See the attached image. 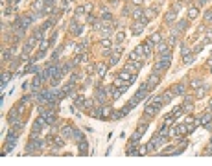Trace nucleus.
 Here are the masks:
<instances>
[{
	"instance_id": "nucleus-1",
	"label": "nucleus",
	"mask_w": 212,
	"mask_h": 166,
	"mask_svg": "<svg viewBox=\"0 0 212 166\" xmlns=\"http://www.w3.org/2000/svg\"><path fill=\"white\" fill-rule=\"evenodd\" d=\"M170 63H171V55L170 54L160 55V59H157L155 65H153V72H162V70H166L170 67Z\"/></svg>"
},
{
	"instance_id": "nucleus-2",
	"label": "nucleus",
	"mask_w": 212,
	"mask_h": 166,
	"mask_svg": "<svg viewBox=\"0 0 212 166\" xmlns=\"http://www.w3.org/2000/svg\"><path fill=\"white\" fill-rule=\"evenodd\" d=\"M148 90H149V85H148V83H142V85H140V89L135 92L133 98L137 100V102H140V100H144L146 96H148Z\"/></svg>"
},
{
	"instance_id": "nucleus-3",
	"label": "nucleus",
	"mask_w": 212,
	"mask_h": 166,
	"mask_svg": "<svg viewBox=\"0 0 212 166\" xmlns=\"http://www.w3.org/2000/svg\"><path fill=\"white\" fill-rule=\"evenodd\" d=\"M184 133H186V125H183V124H175V125L170 127L171 137H181V135H184Z\"/></svg>"
},
{
	"instance_id": "nucleus-4",
	"label": "nucleus",
	"mask_w": 212,
	"mask_h": 166,
	"mask_svg": "<svg viewBox=\"0 0 212 166\" xmlns=\"http://www.w3.org/2000/svg\"><path fill=\"white\" fill-rule=\"evenodd\" d=\"M118 78H122L124 81H127V83L131 85V83L135 81V78H137V76H135V74H131L129 70H125V68H124V70H120V72H118Z\"/></svg>"
},
{
	"instance_id": "nucleus-5",
	"label": "nucleus",
	"mask_w": 212,
	"mask_h": 166,
	"mask_svg": "<svg viewBox=\"0 0 212 166\" xmlns=\"http://www.w3.org/2000/svg\"><path fill=\"white\" fill-rule=\"evenodd\" d=\"M140 67H142V63H140V61H131V59H129V61H127V65H125V70H129V72H137V70H140Z\"/></svg>"
},
{
	"instance_id": "nucleus-6",
	"label": "nucleus",
	"mask_w": 212,
	"mask_h": 166,
	"mask_svg": "<svg viewBox=\"0 0 212 166\" xmlns=\"http://www.w3.org/2000/svg\"><path fill=\"white\" fill-rule=\"evenodd\" d=\"M171 92H173L175 96H183V94L186 92V85H184V83H177V85H173Z\"/></svg>"
},
{
	"instance_id": "nucleus-7",
	"label": "nucleus",
	"mask_w": 212,
	"mask_h": 166,
	"mask_svg": "<svg viewBox=\"0 0 212 166\" xmlns=\"http://www.w3.org/2000/svg\"><path fill=\"white\" fill-rule=\"evenodd\" d=\"M70 33H72V35H81L83 33V26H81V24L78 26V22L72 21V22H70Z\"/></svg>"
},
{
	"instance_id": "nucleus-8",
	"label": "nucleus",
	"mask_w": 212,
	"mask_h": 166,
	"mask_svg": "<svg viewBox=\"0 0 212 166\" xmlns=\"http://www.w3.org/2000/svg\"><path fill=\"white\" fill-rule=\"evenodd\" d=\"M17 138H19V129H15L11 127L8 131V137H6V142H17Z\"/></svg>"
},
{
	"instance_id": "nucleus-9",
	"label": "nucleus",
	"mask_w": 212,
	"mask_h": 166,
	"mask_svg": "<svg viewBox=\"0 0 212 166\" xmlns=\"http://www.w3.org/2000/svg\"><path fill=\"white\" fill-rule=\"evenodd\" d=\"M209 122H212V114H210V113H205L201 118L195 120V125H206Z\"/></svg>"
},
{
	"instance_id": "nucleus-10",
	"label": "nucleus",
	"mask_w": 212,
	"mask_h": 166,
	"mask_svg": "<svg viewBox=\"0 0 212 166\" xmlns=\"http://www.w3.org/2000/svg\"><path fill=\"white\" fill-rule=\"evenodd\" d=\"M159 81H160V76H159V72H155V74H151V76L148 78L146 83H148L149 89H151V87H155V85H159Z\"/></svg>"
},
{
	"instance_id": "nucleus-11",
	"label": "nucleus",
	"mask_w": 212,
	"mask_h": 166,
	"mask_svg": "<svg viewBox=\"0 0 212 166\" xmlns=\"http://www.w3.org/2000/svg\"><path fill=\"white\" fill-rule=\"evenodd\" d=\"M148 103H149V105H155V107H159V109H160V105L164 103L162 94H160V96H153V98H149V100H148Z\"/></svg>"
},
{
	"instance_id": "nucleus-12",
	"label": "nucleus",
	"mask_w": 212,
	"mask_h": 166,
	"mask_svg": "<svg viewBox=\"0 0 212 166\" xmlns=\"http://www.w3.org/2000/svg\"><path fill=\"white\" fill-rule=\"evenodd\" d=\"M122 92H124L122 87H114V85L111 87V98H113V100H118L120 96H122Z\"/></svg>"
},
{
	"instance_id": "nucleus-13",
	"label": "nucleus",
	"mask_w": 212,
	"mask_h": 166,
	"mask_svg": "<svg viewBox=\"0 0 212 166\" xmlns=\"http://www.w3.org/2000/svg\"><path fill=\"white\" fill-rule=\"evenodd\" d=\"M72 131H74V129L70 127V125H63V127H61V133H59V135H61L63 138H70V137H72Z\"/></svg>"
},
{
	"instance_id": "nucleus-14",
	"label": "nucleus",
	"mask_w": 212,
	"mask_h": 166,
	"mask_svg": "<svg viewBox=\"0 0 212 166\" xmlns=\"http://www.w3.org/2000/svg\"><path fill=\"white\" fill-rule=\"evenodd\" d=\"M157 52H159L160 55L170 54V44H166V43H159V44H157Z\"/></svg>"
},
{
	"instance_id": "nucleus-15",
	"label": "nucleus",
	"mask_w": 212,
	"mask_h": 166,
	"mask_svg": "<svg viewBox=\"0 0 212 166\" xmlns=\"http://www.w3.org/2000/svg\"><path fill=\"white\" fill-rule=\"evenodd\" d=\"M159 113V107H155V105H146V109H144V114H148V116H153V114H157Z\"/></svg>"
},
{
	"instance_id": "nucleus-16",
	"label": "nucleus",
	"mask_w": 212,
	"mask_h": 166,
	"mask_svg": "<svg viewBox=\"0 0 212 166\" xmlns=\"http://www.w3.org/2000/svg\"><path fill=\"white\" fill-rule=\"evenodd\" d=\"M198 15H199V8L198 6H190L188 8V19L192 21V19H198Z\"/></svg>"
},
{
	"instance_id": "nucleus-17",
	"label": "nucleus",
	"mask_w": 212,
	"mask_h": 166,
	"mask_svg": "<svg viewBox=\"0 0 212 166\" xmlns=\"http://www.w3.org/2000/svg\"><path fill=\"white\" fill-rule=\"evenodd\" d=\"M44 0H35V2L32 4V9H35V11H44Z\"/></svg>"
},
{
	"instance_id": "nucleus-18",
	"label": "nucleus",
	"mask_w": 212,
	"mask_h": 166,
	"mask_svg": "<svg viewBox=\"0 0 212 166\" xmlns=\"http://www.w3.org/2000/svg\"><path fill=\"white\" fill-rule=\"evenodd\" d=\"M96 72H98V76H105V72H107V65L105 63H98L96 65Z\"/></svg>"
},
{
	"instance_id": "nucleus-19",
	"label": "nucleus",
	"mask_w": 212,
	"mask_h": 166,
	"mask_svg": "<svg viewBox=\"0 0 212 166\" xmlns=\"http://www.w3.org/2000/svg\"><path fill=\"white\" fill-rule=\"evenodd\" d=\"M149 41L153 43V44H159V43H162V33H160V32H155V33L149 37Z\"/></svg>"
},
{
	"instance_id": "nucleus-20",
	"label": "nucleus",
	"mask_w": 212,
	"mask_h": 166,
	"mask_svg": "<svg viewBox=\"0 0 212 166\" xmlns=\"http://www.w3.org/2000/svg\"><path fill=\"white\" fill-rule=\"evenodd\" d=\"M72 138L76 140V142H81V140H85V135L79 131V129H74V131H72Z\"/></svg>"
},
{
	"instance_id": "nucleus-21",
	"label": "nucleus",
	"mask_w": 212,
	"mask_h": 166,
	"mask_svg": "<svg viewBox=\"0 0 212 166\" xmlns=\"http://www.w3.org/2000/svg\"><path fill=\"white\" fill-rule=\"evenodd\" d=\"M131 15H133V19H135V21H140V19L144 17V11H142L140 8H135V9H133V13H131Z\"/></svg>"
},
{
	"instance_id": "nucleus-22",
	"label": "nucleus",
	"mask_w": 212,
	"mask_h": 166,
	"mask_svg": "<svg viewBox=\"0 0 212 166\" xmlns=\"http://www.w3.org/2000/svg\"><path fill=\"white\" fill-rule=\"evenodd\" d=\"M76 107H85V98L79 94V96H76V100H74V109Z\"/></svg>"
},
{
	"instance_id": "nucleus-23",
	"label": "nucleus",
	"mask_w": 212,
	"mask_h": 166,
	"mask_svg": "<svg viewBox=\"0 0 212 166\" xmlns=\"http://www.w3.org/2000/svg\"><path fill=\"white\" fill-rule=\"evenodd\" d=\"M113 114V109H111V105H103L102 107V118H107Z\"/></svg>"
},
{
	"instance_id": "nucleus-24",
	"label": "nucleus",
	"mask_w": 212,
	"mask_h": 166,
	"mask_svg": "<svg viewBox=\"0 0 212 166\" xmlns=\"http://www.w3.org/2000/svg\"><path fill=\"white\" fill-rule=\"evenodd\" d=\"M78 146H79V155H87L89 152H87V142H85V140H81V142H78Z\"/></svg>"
},
{
	"instance_id": "nucleus-25",
	"label": "nucleus",
	"mask_w": 212,
	"mask_h": 166,
	"mask_svg": "<svg viewBox=\"0 0 212 166\" xmlns=\"http://www.w3.org/2000/svg\"><path fill=\"white\" fill-rule=\"evenodd\" d=\"M151 46H153V43H151L149 39H148V41H146V43H142V48H144L146 55H149V54H151Z\"/></svg>"
},
{
	"instance_id": "nucleus-26",
	"label": "nucleus",
	"mask_w": 212,
	"mask_h": 166,
	"mask_svg": "<svg viewBox=\"0 0 212 166\" xmlns=\"http://www.w3.org/2000/svg\"><path fill=\"white\" fill-rule=\"evenodd\" d=\"M164 21H166V22H168V24H171V22H173V21H175V9H173V11H168V13H166V17H164Z\"/></svg>"
},
{
	"instance_id": "nucleus-27",
	"label": "nucleus",
	"mask_w": 212,
	"mask_h": 166,
	"mask_svg": "<svg viewBox=\"0 0 212 166\" xmlns=\"http://www.w3.org/2000/svg\"><path fill=\"white\" fill-rule=\"evenodd\" d=\"M170 114H171L173 118H175V116H181V114H183V107H181V105H177V107H173V109H171V113H170Z\"/></svg>"
},
{
	"instance_id": "nucleus-28",
	"label": "nucleus",
	"mask_w": 212,
	"mask_h": 166,
	"mask_svg": "<svg viewBox=\"0 0 212 166\" xmlns=\"http://www.w3.org/2000/svg\"><path fill=\"white\" fill-rule=\"evenodd\" d=\"M142 30H144V24H140V22H137V24H133V33H135V35H138V33H142Z\"/></svg>"
},
{
	"instance_id": "nucleus-29",
	"label": "nucleus",
	"mask_w": 212,
	"mask_h": 166,
	"mask_svg": "<svg viewBox=\"0 0 212 166\" xmlns=\"http://www.w3.org/2000/svg\"><path fill=\"white\" fill-rule=\"evenodd\" d=\"M122 116H125L122 109H120V111H113V114H111V118H113V120H120Z\"/></svg>"
},
{
	"instance_id": "nucleus-30",
	"label": "nucleus",
	"mask_w": 212,
	"mask_h": 166,
	"mask_svg": "<svg viewBox=\"0 0 212 166\" xmlns=\"http://www.w3.org/2000/svg\"><path fill=\"white\" fill-rule=\"evenodd\" d=\"M173 96H175V94L171 92V90H166V92L162 94V100H164V102H171V100H173Z\"/></svg>"
},
{
	"instance_id": "nucleus-31",
	"label": "nucleus",
	"mask_w": 212,
	"mask_h": 166,
	"mask_svg": "<svg viewBox=\"0 0 212 166\" xmlns=\"http://www.w3.org/2000/svg\"><path fill=\"white\" fill-rule=\"evenodd\" d=\"M155 13H157V9H146V11H144V17L149 21V19H153V17H155Z\"/></svg>"
},
{
	"instance_id": "nucleus-32",
	"label": "nucleus",
	"mask_w": 212,
	"mask_h": 166,
	"mask_svg": "<svg viewBox=\"0 0 212 166\" xmlns=\"http://www.w3.org/2000/svg\"><path fill=\"white\" fill-rule=\"evenodd\" d=\"M111 33H113V28L105 24V26L102 28V35H103V37H107V35H111Z\"/></svg>"
},
{
	"instance_id": "nucleus-33",
	"label": "nucleus",
	"mask_w": 212,
	"mask_h": 166,
	"mask_svg": "<svg viewBox=\"0 0 212 166\" xmlns=\"http://www.w3.org/2000/svg\"><path fill=\"white\" fill-rule=\"evenodd\" d=\"M48 41H44V39H43V41L41 43H39V50H41V52H46V50H48Z\"/></svg>"
},
{
	"instance_id": "nucleus-34",
	"label": "nucleus",
	"mask_w": 212,
	"mask_h": 166,
	"mask_svg": "<svg viewBox=\"0 0 212 166\" xmlns=\"http://www.w3.org/2000/svg\"><path fill=\"white\" fill-rule=\"evenodd\" d=\"M192 61H194V54H188V55H184V57H183V63L184 65H190Z\"/></svg>"
},
{
	"instance_id": "nucleus-35",
	"label": "nucleus",
	"mask_w": 212,
	"mask_h": 166,
	"mask_svg": "<svg viewBox=\"0 0 212 166\" xmlns=\"http://www.w3.org/2000/svg\"><path fill=\"white\" fill-rule=\"evenodd\" d=\"M122 52H124V46H122V44H120V43H118V44H116V46H114V48H113V54H120V55H122Z\"/></svg>"
},
{
	"instance_id": "nucleus-36",
	"label": "nucleus",
	"mask_w": 212,
	"mask_h": 166,
	"mask_svg": "<svg viewBox=\"0 0 212 166\" xmlns=\"http://www.w3.org/2000/svg\"><path fill=\"white\" fill-rule=\"evenodd\" d=\"M102 46H103V48H111V46H113L111 39H105V37H103V39H102Z\"/></svg>"
},
{
	"instance_id": "nucleus-37",
	"label": "nucleus",
	"mask_w": 212,
	"mask_h": 166,
	"mask_svg": "<svg viewBox=\"0 0 212 166\" xmlns=\"http://www.w3.org/2000/svg\"><path fill=\"white\" fill-rule=\"evenodd\" d=\"M120 61V54H113L111 55V65H116Z\"/></svg>"
},
{
	"instance_id": "nucleus-38",
	"label": "nucleus",
	"mask_w": 212,
	"mask_h": 166,
	"mask_svg": "<svg viewBox=\"0 0 212 166\" xmlns=\"http://www.w3.org/2000/svg\"><path fill=\"white\" fill-rule=\"evenodd\" d=\"M111 19H113V17H111V13H107V11H102V21H105V22H111Z\"/></svg>"
},
{
	"instance_id": "nucleus-39",
	"label": "nucleus",
	"mask_w": 212,
	"mask_h": 166,
	"mask_svg": "<svg viewBox=\"0 0 212 166\" xmlns=\"http://www.w3.org/2000/svg\"><path fill=\"white\" fill-rule=\"evenodd\" d=\"M9 57H11V52H9V50H4V52H2V59H4V61H9Z\"/></svg>"
},
{
	"instance_id": "nucleus-40",
	"label": "nucleus",
	"mask_w": 212,
	"mask_h": 166,
	"mask_svg": "<svg viewBox=\"0 0 212 166\" xmlns=\"http://www.w3.org/2000/svg\"><path fill=\"white\" fill-rule=\"evenodd\" d=\"M194 129H195V122H194V124H192V122L186 124V133H192Z\"/></svg>"
},
{
	"instance_id": "nucleus-41",
	"label": "nucleus",
	"mask_w": 212,
	"mask_h": 166,
	"mask_svg": "<svg viewBox=\"0 0 212 166\" xmlns=\"http://www.w3.org/2000/svg\"><path fill=\"white\" fill-rule=\"evenodd\" d=\"M188 54H190V48H188V46H184V44H183V46H181V55L184 57V55H188Z\"/></svg>"
},
{
	"instance_id": "nucleus-42",
	"label": "nucleus",
	"mask_w": 212,
	"mask_h": 166,
	"mask_svg": "<svg viewBox=\"0 0 212 166\" xmlns=\"http://www.w3.org/2000/svg\"><path fill=\"white\" fill-rule=\"evenodd\" d=\"M83 13H87L85 11V6H79L78 9H76V17H79V15H83Z\"/></svg>"
},
{
	"instance_id": "nucleus-43",
	"label": "nucleus",
	"mask_w": 212,
	"mask_h": 166,
	"mask_svg": "<svg viewBox=\"0 0 212 166\" xmlns=\"http://www.w3.org/2000/svg\"><path fill=\"white\" fill-rule=\"evenodd\" d=\"M124 39H125V33H124V32H118V33H116V41H118V43H122Z\"/></svg>"
},
{
	"instance_id": "nucleus-44",
	"label": "nucleus",
	"mask_w": 212,
	"mask_h": 166,
	"mask_svg": "<svg viewBox=\"0 0 212 166\" xmlns=\"http://www.w3.org/2000/svg\"><path fill=\"white\" fill-rule=\"evenodd\" d=\"M205 22H206V24L212 22V11H206V13H205Z\"/></svg>"
},
{
	"instance_id": "nucleus-45",
	"label": "nucleus",
	"mask_w": 212,
	"mask_h": 166,
	"mask_svg": "<svg viewBox=\"0 0 212 166\" xmlns=\"http://www.w3.org/2000/svg\"><path fill=\"white\" fill-rule=\"evenodd\" d=\"M54 144H55V148H61L65 142H63V138H55V140H54Z\"/></svg>"
},
{
	"instance_id": "nucleus-46",
	"label": "nucleus",
	"mask_w": 212,
	"mask_h": 166,
	"mask_svg": "<svg viewBox=\"0 0 212 166\" xmlns=\"http://www.w3.org/2000/svg\"><path fill=\"white\" fill-rule=\"evenodd\" d=\"M205 90H206L205 87H201L199 90H195V96H198V98H201V96H203V94H205Z\"/></svg>"
},
{
	"instance_id": "nucleus-47",
	"label": "nucleus",
	"mask_w": 212,
	"mask_h": 166,
	"mask_svg": "<svg viewBox=\"0 0 212 166\" xmlns=\"http://www.w3.org/2000/svg\"><path fill=\"white\" fill-rule=\"evenodd\" d=\"M129 13H133V9H131L129 6H125V8L122 9V15H129Z\"/></svg>"
},
{
	"instance_id": "nucleus-48",
	"label": "nucleus",
	"mask_w": 212,
	"mask_h": 166,
	"mask_svg": "<svg viewBox=\"0 0 212 166\" xmlns=\"http://www.w3.org/2000/svg\"><path fill=\"white\" fill-rule=\"evenodd\" d=\"M149 149H148V146H142V149H138V155H146Z\"/></svg>"
},
{
	"instance_id": "nucleus-49",
	"label": "nucleus",
	"mask_w": 212,
	"mask_h": 166,
	"mask_svg": "<svg viewBox=\"0 0 212 166\" xmlns=\"http://www.w3.org/2000/svg\"><path fill=\"white\" fill-rule=\"evenodd\" d=\"M212 41V32H206V37H205V43H210Z\"/></svg>"
},
{
	"instance_id": "nucleus-50",
	"label": "nucleus",
	"mask_w": 212,
	"mask_h": 166,
	"mask_svg": "<svg viewBox=\"0 0 212 166\" xmlns=\"http://www.w3.org/2000/svg\"><path fill=\"white\" fill-rule=\"evenodd\" d=\"M44 2H46V8H52L55 4V0H44Z\"/></svg>"
},
{
	"instance_id": "nucleus-51",
	"label": "nucleus",
	"mask_w": 212,
	"mask_h": 166,
	"mask_svg": "<svg viewBox=\"0 0 212 166\" xmlns=\"http://www.w3.org/2000/svg\"><path fill=\"white\" fill-rule=\"evenodd\" d=\"M90 9H92V4H85V11H87V13H90Z\"/></svg>"
},
{
	"instance_id": "nucleus-52",
	"label": "nucleus",
	"mask_w": 212,
	"mask_h": 166,
	"mask_svg": "<svg viewBox=\"0 0 212 166\" xmlns=\"http://www.w3.org/2000/svg\"><path fill=\"white\" fill-rule=\"evenodd\" d=\"M192 109H194V105H192V103H186V107H184V111H186V113H190Z\"/></svg>"
},
{
	"instance_id": "nucleus-53",
	"label": "nucleus",
	"mask_w": 212,
	"mask_h": 166,
	"mask_svg": "<svg viewBox=\"0 0 212 166\" xmlns=\"http://www.w3.org/2000/svg\"><path fill=\"white\" fill-rule=\"evenodd\" d=\"M87 21H89L90 24H94V22H96V17H92V15H89V19H87Z\"/></svg>"
},
{
	"instance_id": "nucleus-54",
	"label": "nucleus",
	"mask_w": 212,
	"mask_h": 166,
	"mask_svg": "<svg viewBox=\"0 0 212 166\" xmlns=\"http://www.w3.org/2000/svg\"><path fill=\"white\" fill-rule=\"evenodd\" d=\"M30 100H32V96H28V94H26V96H24V98H22V103H28V102H30Z\"/></svg>"
},
{
	"instance_id": "nucleus-55",
	"label": "nucleus",
	"mask_w": 212,
	"mask_h": 166,
	"mask_svg": "<svg viewBox=\"0 0 212 166\" xmlns=\"http://www.w3.org/2000/svg\"><path fill=\"white\" fill-rule=\"evenodd\" d=\"M201 50H203V44H198V46H195V54L201 52Z\"/></svg>"
},
{
	"instance_id": "nucleus-56",
	"label": "nucleus",
	"mask_w": 212,
	"mask_h": 166,
	"mask_svg": "<svg viewBox=\"0 0 212 166\" xmlns=\"http://www.w3.org/2000/svg\"><path fill=\"white\" fill-rule=\"evenodd\" d=\"M131 2H133L135 6H140V4H142V0H131Z\"/></svg>"
},
{
	"instance_id": "nucleus-57",
	"label": "nucleus",
	"mask_w": 212,
	"mask_h": 166,
	"mask_svg": "<svg viewBox=\"0 0 212 166\" xmlns=\"http://www.w3.org/2000/svg\"><path fill=\"white\" fill-rule=\"evenodd\" d=\"M209 111H212V100L209 102Z\"/></svg>"
},
{
	"instance_id": "nucleus-58",
	"label": "nucleus",
	"mask_w": 212,
	"mask_h": 166,
	"mask_svg": "<svg viewBox=\"0 0 212 166\" xmlns=\"http://www.w3.org/2000/svg\"><path fill=\"white\" fill-rule=\"evenodd\" d=\"M210 148H212V138H210Z\"/></svg>"
},
{
	"instance_id": "nucleus-59",
	"label": "nucleus",
	"mask_w": 212,
	"mask_h": 166,
	"mask_svg": "<svg viewBox=\"0 0 212 166\" xmlns=\"http://www.w3.org/2000/svg\"><path fill=\"white\" fill-rule=\"evenodd\" d=\"M68 2H72V0H68Z\"/></svg>"
}]
</instances>
